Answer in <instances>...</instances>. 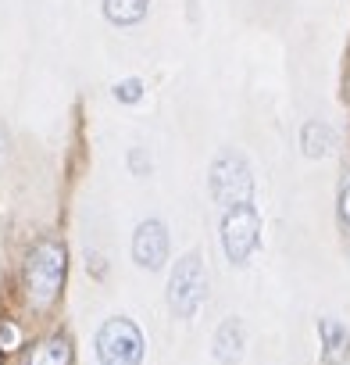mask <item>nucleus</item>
I'll return each mask as SVG.
<instances>
[{
  "label": "nucleus",
  "mask_w": 350,
  "mask_h": 365,
  "mask_svg": "<svg viewBox=\"0 0 350 365\" xmlns=\"http://www.w3.org/2000/svg\"><path fill=\"white\" fill-rule=\"evenodd\" d=\"M65 272H68L65 244L61 240H40L26 258V301L36 312L54 308V301L61 297V287H65Z\"/></svg>",
  "instance_id": "obj_1"
},
{
  "label": "nucleus",
  "mask_w": 350,
  "mask_h": 365,
  "mask_svg": "<svg viewBox=\"0 0 350 365\" xmlns=\"http://www.w3.org/2000/svg\"><path fill=\"white\" fill-rule=\"evenodd\" d=\"M208 301V272L201 255H186L175 262V272L168 279V304L179 319H193L201 304Z\"/></svg>",
  "instance_id": "obj_2"
},
{
  "label": "nucleus",
  "mask_w": 350,
  "mask_h": 365,
  "mask_svg": "<svg viewBox=\"0 0 350 365\" xmlns=\"http://www.w3.org/2000/svg\"><path fill=\"white\" fill-rule=\"evenodd\" d=\"M258 247H261V215H258L254 201L226 208V219H222V251H226V258L233 265H247Z\"/></svg>",
  "instance_id": "obj_3"
},
{
  "label": "nucleus",
  "mask_w": 350,
  "mask_h": 365,
  "mask_svg": "<svg viewBox=\"0 0 350 365\" xmlns=\"http://www.w3.org/2000/svg\"><path fill=\"white\" fill-rule=\"evenodd\" d=\"M211 197L226 208L247 205L254 197V175H250V165L243 161V154L226 150V154L215 158V165H211Z\"/></svg>",
  "instance_id": "obj_4"
},
{
  "label": "nucleus",
  "mask_w": 350,
  "mask_h": 365,
  "mask_svg": "<svg viewBox=\"0 0 350 365\" xmlns=\"http://www.w3.org/2000/svg\"><path fill=\"white\" fill-rule=\"evenodd\" d=\"M97 358L100 365H139L143 361V336L129 319H107L97 329Z\"/></svg>",
  "instance_id": "obj_5"
},
{
  "label": "nucleus",
  "mask_w": 350,
  "mask_h": 365,
  "mask_svg": "<svg viewBox=\"0 0 350 365\" xmlns=\"http://www.w3.org/2000/svg\"><path fill=\"white\" fill-rule=\"evenodd\" d=\"M132 258L143 269H161L168 262V230L157 219L139 222V230L132 233Z\"/></svg>",
  "instance_id": "obj_6"
},
{
  "label": "nucleus",
  "mask_w": 350,
  "mask_h": 365,
  "mask_svg": "<svg viewBox=\"0 0 350 365\" xmlns=\"http://www.w3.org/2000/svg\"><path fill=\"white\" fill-rule=\"evenodd\" d=\"M318 358L322 365H346L350 361V329L339 319H318Z\"/></svg>",
  "instance_id": "obj_7"
},
{
  "label": "nucleus",
  "mask_w": 350,
  "mask_h": 365,
  "mask_svg": "<svg viewBox=\"0 0 350 365\" xmlns=\"http://www.w3.org/2000/svg\"><path fill=\"white\" fill-rule=\"evenodd\" d=\"M243 344H247L243 322H240V319H226V322L218 326V333H215V358H218L222 365H236V361L243 358Z\"/></svg>",
  "instance_id": "obj_8"
},
{
  "label": "nucleus",
  "mask_w": 350,
  "mask_h": 365,
  "mask_svg": "<svg viewBox=\"0 0 350 365\" xmlns=\"http://www.w3.org/2000/svg\"><path fill=\"white\" fill-rule=\"evenodd\" d=\"M26 365H72V344H68V336H47V340H40L29 351Z\"/></svg>",
  "instance_id": "obj_9"
},
{
  "label": "nucleus",
  "mask_w": 350,
  "mask_h": 365,
  "mask_svg": "<svg viewBox=\"0 0 350 365\" xmlns=\"http://www.w3.org/2000/svg\"><path fill=\"white\" fill-rule=\"evenodd\" d=\"M147 8H150V0H104V15L115 26H136V22H143Z\"/></svg>",
  "instance_id": "obj_10"
},
{
  "label": "nucleus",
  "mask_w": 350,
  "mask_h": 365,
  "mask_svg": "<svg viewBox=\"0 0 350 365\" xmlns=\"http://www.w3.org/2000/svg\"><path fill=\"white\" fill-rule=\"evenodd\" d=\"M329 147H332V129H329L325 122H307V125L300 129V150H304L307 158H325Z\"/></svg>",
  "instance_id": "obj_11"
},
{
  "label": "nucleus",
  "mask_w": 350,
  "mask_h": 365,
  "mask_svg": "<svg viewBox=\"0 0 350 365\" xmlns=\"http://www.w3.org/2000/svg\"><path fill=\"white\" fill-rule=\"evenodd\" d=\"M115 97H118L122 104H136V101L143 97V83H139V79H122V83L115 86Z\"/></svg>",
  "instance_id": "obj_12"
},
{
  "label": "nucleus",
  "mask_w": 350,
  "mask_h": 365,
  "mask_svg": "<svg viewBox=\"0 0 350 365\" xmlns=\"http://www.w3.org/2000/svg\"><path fill=\"white\" fill-rule=\"evenodd\" d=\"M336 215H339V226L350 233V179H343V187H339V197H336Z\"/></svg>",
  "instance_id": "obj_13"
},
{
  "label": "nucleus",
  "mask_w": 350,
  "mask_h": 365,
  "mask_svg": "<svg viewBox=\"0 0 350 365\" xmlns=\"http://www.w3.org/2000/svg\"><path fill=\"white\" fill-rule=\"evenodd\" d=\"M4 150H8V136H4V129H0V161H4Z\"/></svg>",
  "instance_id": "obj_14"
}]
</instances>
